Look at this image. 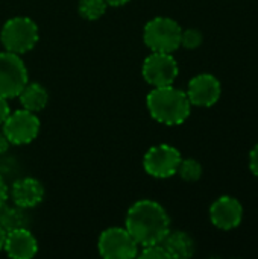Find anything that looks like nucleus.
<instances>
[{
	"instance_id": "f257e3e1",
	"label": "nucleus",
	"mask_w": 258,
	"mask_h": 259,
	"mask_svg": "<svg viewBox=\"0 0 258 259\" xmlns=\"http://www.w3.org/2000/svg\"><path fill=\"white\" fill-rule=\"evenodd\" d=\"M125 228L140 247L160 244L170 231V217L158 202L143 199L128 209Z\"/></svg>"
},
{
	"instance_id": "f03ea898",
	"label": "nucleus",
	"mask_w": 258,
	"mask_h": 259,
	"mask_svg": "<svg viewBox=\"0 0 258 259\" xmlns=\"http://www.w3.org/2000/svg\"><path fill=\"white\" fill-rule=\"evenodd\" d=\"M149 114L154 120L166 126H176L184 123L192 109L187 93L172 85L155 87L146 97Z\"/></svg>"
},
{
	"instance_id": "7ed1b4c3",
	"label": "nucleus",
	"mask_w": 258,
	"mask_h": 259,
	"mask_svg": "<svg viewBox=\"0 0 258 259\" xmlns=\"http://www.w3.org/2000/svg\"><path fill=\"white\" fill-rule=\"evenodd\" d=\"M40 39V30L36 23L29 17L9 18L0 32V41L5 50L23 55L32 50Z\"/></svg>"
},
{
	"instance_id": "20e7f679",
	"label": "nucleus",
	"mask_w": 258,
	"mask_h": 259,
	"mask_svg": "<svg viewBox=\"0 0 258 259\" xmlns=\"http://www.w3.org/2000/svg\"><path fill=\"white\" fill-rule=\"evenodd\" d=\"M181 26L169 17H155L146 23L143 41L152 52L172 53L181 47Z\"/></svg>"
},
{
	"instance_id": "39448f33",
	"label": "nucleus",
	"mask_w": 258,
	"mask_h": 259,
	"mask_svg": "<svg viewBox=\"0 0 258 259\" xmlns=\"http://www.w3.org/2000/svg\"><path fill=\"white\" fill-rule=\"evenodd\" d=\"M29 82L27 68L20 55L12 52H0V96L5 99L18 97Z\"/></svg>"
},
{
	"instance_id": "423d86ee",
	"label": "nucleus",
	"mask_w": 258,
	"mask_h": 259,
	"mask_svg": "<svg viewBox=\"0 0 258 259\" xmlns=\"http://www.w3.org/2000/svg\"><path fill=\"white\" fill-rule=\"evenodd\" d=\"M97 249L105 259H132L138 256L140 246L126 228H109L100 234Z\"/></svg>"
},
{
	"instance_id": "0eeeda50",
	"label": "nucleus",
	"mask_w": 258,
	"mask_h": 259,
	"mask_svg": "<svg viewBox=\"0 0 258 259\" xmlns=\"http://www.w3.org/2000/svg\"><path fill=\"white\" fill-rule=\"evenodd\" d=\"M181 159L178 149L169 144H158L146 152L143 158V168L152 178L167 179L176 175Z\"/></svg>"
},
{
	"instance_id": "6e6552de",
	"label": "nucleus",
	"mask_w": 258,
	"mask_h": 259,
	"mask_svg": "<svg viewBox=\"0 0 258 259\" xmlns=\"http://www.w3.org/2000/svg\"><path fill=\"white\" fill-rule=\"evenodd\" d=\"M40 118L35 112L18 109L11 112L3 123V135L11 144L23 146L32 143L40 134Z\"/></svg>"
},
{
	"instance_id": "1a4fd4ad",
	"label": "nucleus",
	"mask_w": 258,
	"mask_h": 259,
	"mask_svg": "<svg viewBox=\"0 0 258 259\" xmlns=\"http://www.w3.org/2000/svg\"><path fill=\"white\" fill-rule=\"evenodd\" d=\"M141 73L144 80L155 87H167L175 82L178 77L179 68L176 59L172 53H160L152 52L143 62Z\"/></svg>"
},
{
	"instance_id": "9d476101",
	"label": "nucleus",
	"mask_w": 258,
	"mask_h": 259,
	"mask_svg": "<svg viewBox=\"0 0 258 259\" xmlns=\"http://www.w3.org/2000/svg\"><path fill=\"white\" fill-rule=\"evenodd\" d=\"M220 93H222V87L219 79L208 73L195 76L189 82V88H187V97L190 103L202 108L213 106L219 100Z\"/></svg>"
},
{
	"instance_id": "9b49d317",
	"label": "nucleus",
	"mask_w": 258,
	"mask_h": 259,
	"mask_svg": "<svg viewBox=\"0 0 258 259\" xmlns=\"http://www.w3.org/2000/svg\"><path fill=\"white\" fill-rule=\"evenodd\" d=\"M211 223L224 231L237 228L243 219V208L234 197L222 196L210 208Z\"/></svg>"
},
{
	"instance_id": "f8f14e48",
	"label": "nucleus",
	"mask_w": 258,
	"mask_h": 259,
	"mask_svg": "<svg viewBox=\"0 0 258 259\" xmlns=\"http://www.w3.org/2000/svg\"><path fill=\"white\" fill-rule=\"evenodd\" d=\"M9 194H11V199L14 200V205L23 209H30L43 202L44 187L38 179L21 178L12 184Z\"/></svg>"
},
{
	"instance_id": "ddd939ff",
	"label": "nucleus",
	"mask_w": 258,
	"mask_h": 259,
	"mask_svg": "<svg viewBox=\"0 0 258 259\" xmlns=\"http://www.w3.org/2000/svg\"><path fill=\"white\" fill-rule=\"evenodd\" d=\"M3 250L14 259H30L38 252V243L27 228L6 232Z\"/></svg>"
},
{
	"instance_id": "4468645a",
	"label": "nucleus",
	"mask_w": 258,
	"mask_h": 259,
	"mask_svg": "<svg viewBox=\"0 0 258 259\" xmlns=\"http://www.w3.org/2000/svg\"><path fill=\"white\" fill-rule=\"evenodd\" d=\"M161 246L166 249L170 259H187L195 253L193 238L182 231H169V234L163 238Z\"/></svg>"
},
{
	"instance_id": "2eb2a0df",
	"label": "nucleus",
	"mask_w": 258,
	"mask_h": 259,
	"mask_svg": "<svg viewBox=\"0 0 258 259\" xmlns=\"http://www.w3.org/2000/svg\"><path fill=\"white\" fill-rule=\"evenodd\" d=\"M18 99H20L23 109H27L30 112H40L46 108L49 102V93L41 83L27 82V85L18 94Z\"/></svg>"
},
{
	"instance_id": "dca6fc26",
	"label": "nucleus",
	"mask_w": 258,
	"mask_h": 259,
	"mask_svg": "<svg viewBox=\"0 0 258 259\" xmlns=\"http://www.w3.org/2000/svg\"><path fill=\"white\" fill-rule=\"evenodd\" d=\"M26 209L14 205L8 206L6 203L0 206V228H3L6 232H11L14 229L27 228V215L24 212Z\"/></svg>"
},
{
	"instance_id": "f3484780",
	"label": "nucleus",
	"mask_w": 258,
	"mask_h": 259,
	"mask_svg": "<svg viewBox=\"0 0 258 259\" xmlns=\"http://www.w3.org/2000/svg\"><path fill=\"white\" fill-rule=\"evenodd\" d=\"M108 3L105 0H79L78 11L84 20L94 21L99 20L106 12Z\"/></svg>"
},
{
	"instance_id": "a211bd4d",
	"label": "nucleus",
	"mask_w": 258,
	"mask_h": 259,
	"mask_svg": "<svg viewBox=\"0 0 258 259\" xmlns=\"http://www.w3.org/2000/svg\"><path fill=\"white\" fill-rule=\"evenodd\" d=\"M184 181L187 182H195L198 179H201L202 176V167L201 164L196 161V159H181L179 162V167H178V171H176Z\"/></svg>"
},
{
	"instance_id": "6ab92c4d",
	"label": "nucleus",
	"mask_w": 258,
	"mask_h": 259,
	"mask_svg": "<svg viewBox=\"0 0 258 259\" xmlns=\"http://www.w3.org/2000/svg\"><path fill=\"white\" fill-rule=\"evenodd\" d=\"M202 41H204V36L198 29H187V30H182L181 33V46L189 50L198 49L202 44Z\"/></svg>"
},
{
	"instance_id": "aec40b11",
	"label": "nucleus",
	"mask_w": 258,
	"mask_h": 259,
	"mask_svg": "<svg viewBox=\"0 0 258 259\" xmlns=\"http://www.w3.org/2000/svg\"><path fill=\"white\" fill-rule=\"evenodd\" d=\"M138 256L143 259H170L166 249L160 244H152V246H144L141 252H138Z\"/></svg>"
},
{
	"instance_id": "412c9836",
	"label": "nucleus",
	"mask_w": 258,
	"mask_h": 259,
	"mask_svg": "<svg viewBox=\"0 0 258 259\" xmlns=\"http://www.w3.org/2000/svg\"><path fill=\"white\" fill-rule=\"evenodd\" d=\"M11 114V108L8 103V99L0 96V124L5 123V120L8 118V115Z\"/></svg>"
},
{
	"instance_id": "4be33fe9",
	"label": "nucleus",
	"mask_w": 258,
	"mask_h": 259,
	"mask_svg": "<svg viewBox=\"0 0 258 259\" xmlns=\"http://www.w3.org/2000/svg\"><path fill=\"white\" fill-rule=\"evenodd\" d=\"M249 167H251L252 173L258 178V144L251 150V155H249Z\"/></svg>"
},
{
	"instance_id": "5701e85b",
	"label": "nucleus",
	"mask_w": 258,
	"mask_h": 259,
	"mask_svg": "<svg viewBox=\"0 0 258 259\" xmlns=\"http://www.w3.org/2000/svg\"><path fill=\"white\" fill-rule=\"evenodd\" d=\"M8 197H9V188L6 187V184H5L3 178L0 176V206L6 203Z\"/></svg>"
},
{
	"instance_id": "b1692460",
	"label": "nucleus",
	"mask_w": 258,
	"mask_h": 259,
	"mask_svg": "<svg viewBox=\"0 0 258 259\" xmlns=\"http://www.w3.org/2000/svg\"><path fill=\"white\" fill-rule=\"evenodd\" d=\"M9 141H8V138L3 135V132L0 134V155H3L6 150H8V147H9Z\"/></svg>"
},
{
	"instance_id": "393cba45",
	"label": "nucleus",
	"mask_w": 258,
	"mask_h": 259,
	"mask_svg": "<svg viewBox=\"0 0 258 259\" xmlns=\"http://www.w3.org/2000/svg\"><path fill=\"white\" fill-rule=\"evenodd\" d=\"M108 3V6H123L126 5L129 0H105Z\"/></svg>"
},
{
	"instance_id": "a878e982",
	"label": "nucleus",
	"mask_w": 258,
	"mask_h": 259,
	"mask_svg": "<svg viewBox=\"0 0 258 259\" xmlns=\"http://www.w3.org/2000/svg\"><path fill=\"white\" fill-rule=\"evenodd\" d=\"M5 240H6V231L3 228H0V252L5 247Z\"/></svg>"
}]
</instances>
